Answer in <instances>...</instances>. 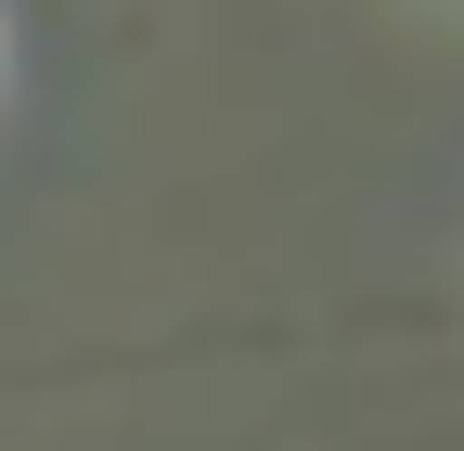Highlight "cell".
<instances>
[]
</instances>
